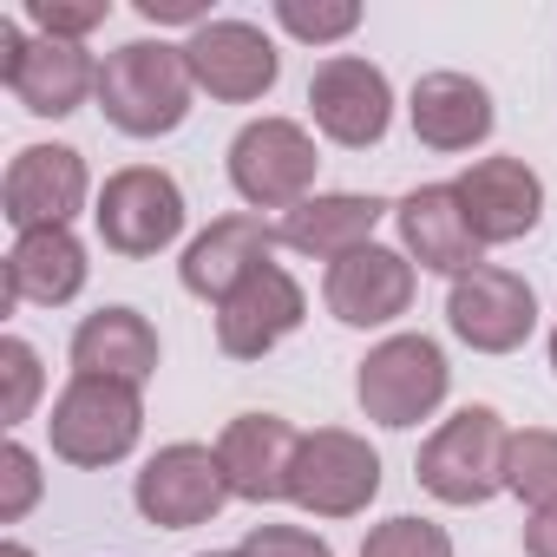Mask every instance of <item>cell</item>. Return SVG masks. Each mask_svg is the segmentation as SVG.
Masks as SVG:
<instances>
[{
  "label": "cell",
  "mask_w": 557,
  "mask_h": 557,
  "mask_svg": "<svg viewBox=\"0 0 557 557\" xmlns=\"http://www.w3.org/2000/svg\"><path fill=\"white\" fill-rule=\"evenodd\" d=\"M190 60L171 40H125L99 60V112L125 138H171L190 119Z\"/></svg>",
  "instance_id": "1"
},
{
  "label": "cell",
  "mask_w": 557,
  "mask_h": 557,
  "mask_svg": "<svg viewBox=\"0 0 557 557\" xmlns=\"http://www.w3.org/2000/svg\"><path fill=\"white\" fill-rule=\"evenodd\" d=\"M47 440H53V459L79 466V472H106V466L132 459L138 440H145V387L73 374L53 394Z\"/></svg>",
  "instance_id": "2"
},
{
  "label": "cell",
  "mask_w": 557,
  "mask_h": 557,
  "mask_svg": "<svg viewBox=\"0 0 557 557\" xmlns=\"http://www.w3.org/2000/svg\"><path fill=\"white\" fill-rule=\"evenodd\" d=\"M505 466H511L505 413L498 407H459L426 433V446L413 459V479L440 505H492L505 492Z\"/></svg>",
  "instance_id": "3"
},
{
  "label": "cell",
  "mask_w": 557,
  "mask_h": 557,
  "mask_svg": "<svg viewBox=\"0 0 557 557\" xmlns=\"http://www.w3.org/2000/svg\"><path fill=\"white\" fill-rule=\"evenodd\" d=\"M230 190L262 216V210H296L315 197V171H322V151H315V132L302 119H283V112H262L249 119L236 138H230Z\"/></svg>",
  "instance_id": "4"
},
{
  "label": "cell",
  "mask_w": 557,
  "mask_h": 557,
  "mask_svg": "<svg viewBox=\"0 0 557 557\" xmlns=\"http://www.w3.org/2000/svg\"><path fill=\"white\" fill-rule=\"evenodd\" d=\"M446 394H453V368H446V348L433 335H387L355 368V400L387 433L433 420L446 407Z\"/></svg>",
  "instance_id": "5"
},
{
  "label": "cell",
  "mask_w": 557,
  "mask_h": 557,
  "mask_svg": "<svg viewBox=\"0 0 557 557\" xmlns=\"http://www.w3.org/2000/svg\"><path fill=\"white\" fill-rule=\"evenodd\" d=\"M184 184L164 171V164H125L99 184L92 197V230L112 256L125 262H145V256H164L177 236H184Z\"/></svg>",
  "instance_id": "6"
},
{
  "label": "cell",
  "mask_w": 557,
  "mask_h": 557,
  "mask_svg": "<svg viewBox=\"0 0 557 557\" xmlns=\"http://www.w3.org/2000/svg\"><path fill=\"white\" fill-rule=\"evenodd\" d=\"M0 86L34 119H73L86 99H99V60L92 47L27 34L21 21H0Z\"/></svg>",
  "instance_id": "7"
},
{
  "label": "cell",
  "mask_w": 557,
  "mask_h": 557,
  "mask_svg": "<svg viewBox=\"0 0 557 557\" xmlns=\"http://www.w3.org/2000/svg\"><path fill=\"white\" fill-rule=\"evenodd\" d=\"M230 498H236V492H230V472H223L216 446H203V440H171V446H158V453L138 466V479H132V505H138V518L158 524V531L210 524Z\"/></svg>",
  "instance_id": "8"
},
{
  "label": "cell",
  "mask_w": 557,
  "mask_h": 557,
  "mask_svg": "<svg viewBox=\"0 0 557 557\" xmlns=\"http://www.w3.org/2000/svg\"><path fill=\"white\" fill-rule=\"evenodd\" d=\"M374 498H381V453L368 446V433H355V426L302 433L289 505H302L309 518H361Z\"/></svg>",
  "instance_id": "9"
},
{
  "label": "cell",
  "mask_w": 557,
  "mask_h": 557,
  "mask_svg": "<svg viewBox=\"0 0 557 557\" xmlns=\"http://www.w3.org/2000/svg\"><path fill=\"white\" fill-rule=\"evenodd\" d=\"M446 329L472 355H518L537 335V289L505 262H479L446 289Z\"/></svg>",
  "instance_id": "10"
},
{
  "label": "cell",
  "mask_w": 557,
  "mask_h": 557,
  "mask_svg": "<svg viewBox=\"0 0 557 557\" xmlns=\"http://www.w3.org/2000/svg\"><path fill=\"white\" fill-rule=\"evenodd\" d=\"M92 171L86 151L73 145H21L8 177H0V216L21 230H73V216L92 203Z\"/></svg>",
  "instance_id": "11"
},
{
  "label": "cell",
  "mask_w": 557,
  "mask_h": 557,
  "mask_svg": "<svg viewBox=\"0 0 557 557\" xmlns=\"http://www.w3.org/2000/svg\"><path fill=\"white\" fill-rule=\"evenodd\" d=\"M309 119H315V132L329 145L368 151L394 125V79L374 60H361V53H329L309 73Z\"/></svg>",
  "instance_id": "12"
},
{
  "label": "cell",
  "mask_w": 557,
  "mask_h": 557,
  "mask_svg": "<svg viewBox=\"0 0 557 557\" xmlns=\"http://www.w3.org/2000/svg\"><path fill=\"white\" fill-rule=\"evenodd\" d=\"M184 60H190L197 92H210L216 106H256L283 79V53L256 21H203L184 40Z\"/></svg>",
  "instance_id": "13"
},
{
  "label": "cell",
  "mask_w": 557,
  "mask_h": 557,
  "mask_svg": "<svg viewBox=\"0 0 557 557\" xmlns=\"http://www.w3.org/2000/svg\"><path fill=\"white\" fill-rule=\"evenodd\" d=\"M302 322H309V289L283 262H262L249 283H236L216 302V348L230 361H262V355L283 348Z\"/></svg>",
  "instance_id": "14"
},
{
  "label": "cell",
  "mask_w": 557,
  "mask_h": 557,
  "mask_svg": "<svg viewBox=\"0 0 557 557\" xmlns=\"http://www.w3.org/2000/svg\"><path fill=\"white\" fill-rule=\"evenodd\" d=\"M413 283L420 269L407 262V249L394 243H368L342 262H329L322 275V302L342 329H394L407 309H413Z\"/></svg>",
  "instance_id": "15"
},
{
  "label": "cell",
  "mask_w": 557,
  "mask_h": 557,
  "mask_svg": "<svg viewBox=\"0 0 557 557\" xmlns=\"http://www.w3.org/2000/svg\"><path fill=\"white\" fill-rule=\"evenodd\" d=\"M453 190H459V210H466V223H472V236H479L485 249L524 243V236L544 223V177H537L524 158H511V151L472 158V164L453 177Z\"/></svg>",
  "instance_id": "16"
},
{
  "label": "cell",
  "mask_w": 557,
  "mask_h": 557,
  "mask_svg": "<svg viewBox=\"0 0 557 557\" xmlns=\"http://www.w3.org/2000/svg\"><path fill=\"white\" fill-rule=\"evenodd\" d=\"M262 262H275V223H262L256 210H230V216H216L210 230H197L184 243L177 283H184V296L216 309L236 283H249Z\"/></svg>",
  "instance_id": "17"
},
{
  "label": "cell",
  "mask_w": 557,
  "mask_h": 557,
  "mask_svg": "<svg viewBox=\"0 0 557 557\" xmlns=\"http://www.w3.org/2000/svg\"><path fill=\"white\" fill-rule=\"evenodd\" d=\"M296 453H302V433L283 413H236L216 433V459L243 505H283L296 479Z\"/></svg>",
  "instance_id": "18"
},
{
  "label": "cell",
  "mask_w": 557,
  "mask_h": 557,
  "mask_svg": "<svg viewBox=\"0 0 557 557\" xmlns=\"http://www.w3.org/2000/svg\"><path fill=\"white\" fill-rule=\"evenodd\" d=\"M394 223H400L407 262L446 275V283H459V275H472V269L485 262V243L472 236V223H466L453 184H413V190L394 203Z\"/></svg>",
  "instance_id": "19"
},
{
  "label": "cell",
  "mask_w": 557,
  "mask_h": 557,
  "mask_svg": "<svg viewBox=\"0 0 557 557\" xmlns=\"http://www.w3.org/2000/svg\"><path fill=\"white\" fill-rule=\"evenodd\" d=\"M407 125H413V138H420L426 151L459 158V151H479V145L492 138L498 106H492V92H485L472 73L440 66V73H420V79H413V92H407Z\"/></svg>",
  "instance_id": "20"
},
{
  "label": "cell",
  "mask_w": 557,
  "mask_h": 557,
  "mask_svg": "<svg viewBox=\"0 0 557 557\" xmlns=\"http://www.w3.org/2000/svg\"><path fill=\"white\" fill-rule=\"evenodd\" d=\"M0 275H8L0 309H21V302L66 309V302H79L92 262H86V243L73 230H21L14 249H8V262H0Z\"/></svg>",
  "instance_id": "21"
},
{
  "label": "cell",
  "mask_w": 557,
  "mask_h": 557,
  "mask_svg": "<svg viewBox=\"0 0 557 557\" xmlns=\"http://www.w3.org/2000/svg\"><path fill=\"white\" fill-rule=\"evenodd\" d=\"M387 210L394 203L374 197V190H315L289 216H275V243L296 249V256H315V262H342V256H355V249L374 243V230H381Z\"/></svg>",
  "instance_id": "22"
},
{
  "label": "cell",
  "mask_w": 557,
  "mask_h": 557,
  "mask_svg": "<svg viewBox=\"0 0 557 557\" xmlns=\"http://www.w3.org/2000/svg\"><path fill=\"white\" fill-rule=\"evenodd\" d=\"M73 374H92V381H125V387H145L164 361V342L151 329V315H138L132 302H106L92 309L79 329H73Z\"/></svg>",
  "instance_id": "23"
},
{
  "label": "cell",
  "mask_w": 557,
  "mask_h": 557,
  "mask_svg": "<svg viewBox=\"0 0 557 557\" xmlns=\"http://www.w3.org/2000/svg\"><path fill=\"white\" fill-rule=\"evenodd\" d=\"M505 492L537 505H557V426H524L511 433V466H505Z\"/></svg>",
  "instance_id": "24"
},
{
  "label": "cell",
  "mask_w": 557,
  "mask_h": 557,
  "mask_svg": "<svg viewBox=\"0 0 557 557\" xmlns=\"http://www.w3.org/2000/svg\"><path fill=\"white\" fill-rule=\"evenodd\" d=\"M47 394V368H40V348L21 342V335H0V420H8V433H21L34 420Z\"/></svg>",
  "instance_id": "25"
},
{
  "label": "cell",
  "mask_w": 557,
  "mask_h": 557,
  "mask_svg": "<svg viewBox=\"0 0 557 557\" xmlns=\"http://www.w3.org/2000/svg\"><path fill=\"white\" fill-rule=\"evenodd\" d=\"M275 27L302 47H342L361 27V0H275Z\"/></svg>",
  "instance_id": "26"
},
{
  "label": "cell",
  "mask_w": 557,
  "mask_h": 557,
  "mask_svg": "<svg viewBox=\"0 0 557 557\" xmlns=\"http://www.w3.org/2000/svg\"><path fill=\"white\" fill-rule=\"evenodd\" d=\"M361 557H453V531L433 524V518H381L368 537H361Z\"/></svg>",
  "instance_id": "27"
},
{
  "label": "cell",
  "mask_w": 557,
  "mask_h": 557,
  "mask_svg": "<svg viewBox=\"0 0 557 557\" xmlns=\"http://www.w3.org/2000/svg\"><path fill=\"white\" fill-rule=\"evenodd\" d=\"M47 492V472H40V453L27 440H8L0 446V524H21Z\"/></svg>",
  "instance_id": "28"
},
{
  "label": "cell",
  "mask_w": 557,
  "mask_h": 557,
  "mask_svg": "<svg viewBox=\"0 0 557 557\" xmlns=\"http://www.w3.org/2000/svg\"><path fill=\"white\" fill-rule=\"evenodd\" d=\"M21 14L34 21V34L86 47V40H92V34H99V27L112 21V0H27Z\"/></svg>",
  "instance_id": "29"
},
{
  "label": "cell",
  "mask_w": 557,
  "mask_h": 557,
  "mask_svg": "<svg viewBox=\"0 0 557 557\" xmlns=\"http://www.w3.org/2000/svg\"><path fill=\"white\" fill-rule=\"evenodd\" d=\"M236 557H335V544L309 524H256V531H243Z\"/></svg>",
  "instance_id": "30"
},
{
  "label": "cell",
  "mask_w": 557,
  "mask_h": 557,
  "mask_svg": "<svg viewBox=\"0 0 557 557\" xmlns=\"http://www.w3.org/2000/svg\"><path fill=\"white\" fill-rule=\"evenodd\" d=\"M138 14L151 21V27H203L210 21V8H203V0H138Z\"/></svg>",
  "instance_id": "31"
},
{
  "label": "cell",
  "mask_w": 557,
  "mask_h": 557,
  "mask_svg": "<svg viewBox=\"0 0 557 557\" xmlns=\"http://www.w3.org/2000/svg\"><path fill=\"white\" fill-rule=\"evenodd\" d=\"M524 557H557V505H537L524 518Z\"/></svg>",
  "instance_id": "32"
},
{
  "label": "cell",
  "mask_w": 557,
  "mask_h": 557,
  "mask_svg": "<svg viewBox=\"0 0 557 557\" xmlns=\"http://www.w3.org/2000/svg\"><path fill=\"white\" fill-rule=\"evenodd\" d=\"M0 557H34V544H21V537H8V544H0Z\"/></svg>",
  "instance_id": "33"
},
{
  "label": "cell",
  "mask_w": 557,
  "mask_h": 557,
  "mask_svg": "<svg viewBox=\"0 0 557 557\" xmlns=\"http://www.w3.org/2000/svg\"><path fill=\"white\" fill-rule=\"evenodd\" d=\"M544 355H550V374H557V322H550V342H544Z\"/></svg>",
  "instance_id": "34"
},
{
  "label": "cell",
  "mask_w": 557,
  "mask_h": 557,
  "mask_svg": "<svg viewBox=\"0 0 557 557\" xmlns=\"http://www.w3.org/2000/svg\"><path fill=\"white\" fill-rule=\"evenodd\" d=\"M197 557H236V550H197Z\"/></svg>",
  "instance_id": "35"
}]
</instances>
